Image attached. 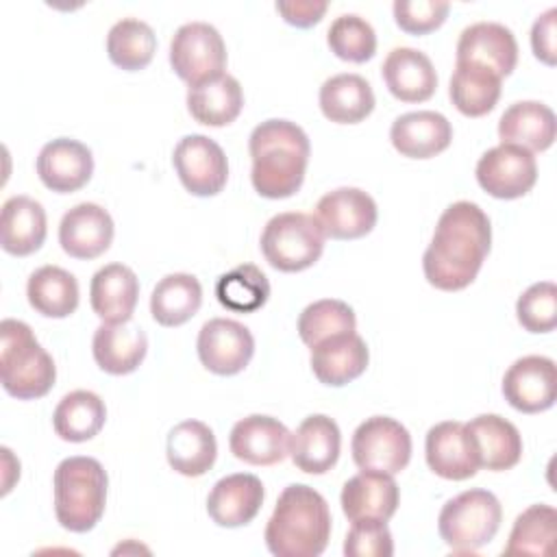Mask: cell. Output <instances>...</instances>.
Wrapping results in <instances>:
<instances>
[{
  "instance_id": "obj_38",
  "label": "cell",
  "mask_w": 557,
  "mask_h": 557,
  "mask_svg": "<svg viewBox=\"0 0 557 557\" xmlns=\"http://www.w3.org/2000/svg\"><path fill=\"white\" fill-rule=\"evenodd\" d=\"M157 50V37L150 24L137 17H122L109 28L107 54L113 65L137 72L144 70Z\"/></svg>"
},
{
  "instance_id": "obj_9",
  "label": "cell",
  "mask_w": 557,
  "mask_h": 557,
  "mask_svg": "<svg viewBox=\"0 0 557 557\" xmlns=\"http://www.w3.org/2000/svg\"><path fill=\"white\" fill-rule=\"evenodd\" d=\"M352 461L361 470L398 474L411 459L409 431L389 416L366 418L352 433Z\"/></svg>"
},
{
  "instance_id": "obj_23",
  "label": "cell",
  "mask_w": 557,
  "mask_h": 557,
  "mask_svg": "<svg viewBox=\"0 0 557 557\" xmlns=\"http://www.w3.org/2000/svg\"><path fill=\"white\" fill-rule=\"evenodd\" d=\"M479 468L503 472L513 468L522 457V437L513 422L498 413H481L466 422Z\"/></svg>"
},
{
  "instance_id": "obj_24",
  "label": "cell",
  "mask_w": 557,
  "mask_h": 557,
  "mask_svg": "<svg viewBox=\"0 0 557 557\" xmlns=\"http://www.w3.org/2000/svg\"><path fill=\"white\" fill-rule=\"evenodd\" d=\"M370 352L361 335L342 333L329 337L315 346H311V370L315 379L331 387H342L357 376H361L368 368Z\"/></svg>"
},
{
  "instance_id": "obj_35",
  "label": "cell",
  "mask_w": 557,
  "mask_h": 557,
  "mask_svg": "<svg viewBox=\"0 0 557 557\" xmlns=\"http://www.w3.org/2000/svg\"><path fill=\"white\" fill-rule=\"evenodd\" d=\"M202 305V285L194 274H165L152 289L150 313L161 326H181L191 320Z\"/></svg>"
},
{
  "instance_id": "obj_5",
  "label": "cell",
  "mask_w": 557,
  "mask_h": 557,
  "mask_svg": "<svg viewBox=\"0 0 557 557\" xmlns=\"http://www.w3.org/2000/svg\"><path fill=\"white\" fill-rule=\"evenodd\" d=\"M57 379V366L37 342L33 329L13 318L0 322V381L9 396L35 400L46 396Z\"/></svg>"
},
{
  "instance_id": "obj_1",
  "label": "cell",
  "mask_w": 557,
  "mask_h": 557,
  "mask_svg": "<svg viewBox=\"0 0 557 557\" xmlns=\"http://www.w3.org/2000/svg\"><path fill=\"white\" fill-rule=\"evenodd\" d=\"M492 246L487 213L470 200H457L440 215L431 244L422 255L426 281L442 292L468 287Z\"/></svg>"
},
{
  "instance_id": "obj_10",
  "label": "cell",
  "mask_w": 557,
  "mask_h": 557,
  "mask_svg": "<svg viewBox=\"0 0 557 557\" xmlns=\"http://www.w3.org/2000/svg\"><path fill=\"white\" fill-rule=\"evenodd\" d=\"M172 163L183 187L200 198L215 196L228 181V161L218 141L207 135H185L172 152Z\"/></svg>"
},
{
  "instance_id": "obj_3",
  "label": "cell",
  "mask_w": 557,
  "mask_h": 557,
  "mask_svg": "<svg viewBox=\"0 0 557 557\" xmlns=\"http://www.w3.org/2000/svg\"><path fill=\"white\" fill-rule=\"evenodd\" d=\"M265 546L276 557H318L331 537L326 498L305 483L287 485L265 524Z\"/></svg>"
},
{
  "instance_id": "obj_2",
  "label": "cell",
  "mask_w": 557,
  "mask_h": 557,
  "mask_svg": "<svg viewBox=\"0 0 557 557\" xmlns=\"http://www.w3.org/2000/svg\"><path fill=\"white\" fill-rule=\"evenodd\" d=\"M252 159L250 181L259 196L278 200L294 196L307 172L309 137L289 120H265L252 128L248 139Z\"/></svg>"
},
{
  "instance_id": "obj_32",
  "label": "cell",
  "mask_w": 557,
  "mask_h": 557,
  "mask_svg": "<svg viewBox=\"0 0 557 557\" xmlns=\"http://www.w3.org/2000/svg\"><path fill=\"white\" fill-rule=\"evenodd\" d=\"M244 107V91L235 76L220 74L187 89V111L205 126H226L237 120Z\"/></svg>"
},
{
  "instance_id": "obj_46",
  "label": "cell",
  "mask_w": 557,
  "mask_h": 557,
  "mask_svg": "<svg viewBox=\"0 0 557 557\" xmlns=\"http://www.w3.org/2000/svg\"><path fill=\"white\" fill-rule=\"evenodd\" d=\"M555 22H557V9H546L531 28V48L535 59H540L546 65L557 63V35H555Z\"/></svg>"
},
{
  "instance_id": "obj_43",
  "label": "cell",
  "mask_w": 557,
  "mask_h": 557,
  "mask_svg": "<svg viewBox=\"0 0 557 557\" xmlns=\"http://www.w3.org/2000/svg\"><path fill=\"white\" fill-rule=\"evenodd\" d=\"M516 315L529 333H550L557 326V287L553 281L533 283L516 302Z\"/></svg>"
},
{
  "instance_id": "obj_20",
  "label": "cell",
  "mask_w": 557,
  "mask_h": 557,
  "mask_svg": "<svg viewBox=\"0 0 557 557\" xmlns=\"http://www.w3.org/2000/svg\"><path fill=\"white\" fill-rule=\"evenodd\" d=\"M342 448V433L333 418L324 413L307 416L294 433H289V457L294 466L307 474L329 472Z\"/></svg>"
},
{
  "instance_id": "obj_41",
  "label": "cell",
  "mask_w": 557,
  "mask_h": 557,
  "mask_svg": "<svg viewBox=\"0 0 557 557\" xmlns=\"http://www.w3.org/2000/svg\"><path fill=\"white\" fill-rule=\"evenodd\" d=\"M357 329L355 311L337 298H322L307 305L298 315V335L311 348L329 337L352 333Z\"/></svg>"
},
{
  "instance_id": "obj_12",
  "label": "cell",
  "mask_w": 557,
  "mask_h": 557,
  "mask_svg": "<svg viewBox=\"0 0 557 557\" xmlns=\"http://www.w3.org/2000/svg\"><path fill=\"white\" fill-rule=\"evenodd\" d=\"M200 363L220 376L239 374L255 355V337L248 326L228 318L202 324L196 342Z\"/></svg>"
},
{
  "instance_id": "obj_36",
  "label": "cell",
  "mask_w": 557,
  "mask_h": 557,
  "mask_svg": "<svg viewBox=\"0 0 557 557\" xmlns=\"http://www.w3.org/2000/svg\"><path fill=\"white\" fill-rule=\"evenodd\" d=\"M107 420L104 400L89 389L65 394L52 413L54 433L65 442H87L100 433Z\"/></svg>"
},
{
  "instance_id": "obj_33",
  "label": "cell",
  "mask_w": 557,
  "mask_h": 557,
  "mask_svg": "<svg viewBox=\"0 0 557 557\" xmlns=\"http://www.w3.org/2000/svg\"><path fill=\"white\" fill-rule=\"evenodd\" d=\"M503 89V78L479 63L455 61V70L448 85V96L455 109L468 117H481L490 113Z\"/></svg>"
},
{
  "instance_id": "obj_6",
  "label": "cell",
  "mask_w": 557,
  "mask_h": 557,
  "mask_svg": "<svg viewBox=\"0 0 557 557\" xmlns=\"http://www.w3.org/2000/svg\"><path fill=\"white\" fill-rule=\"evenodd\" d=\"M500 520V500L492 492L474 487L446 500L437 516V531L453 553H474L494 540Z\"/></svg>"
},
{
  "instance_id": "obj_13",
  "label": "cell",
  "mask_w": 557,
  "mask_h": 557,
  "mask_svg": "<svg viewBox=\"0 0 557 557\" xmlns=\"http://www.w3.org/2000/svg\"><path fill=\"white\" fill-rule=\"evenodd\" d=\"M505 400L522 413H540L555 405L557 368L550 357L527 355L516 359L503 376Z\"/></svg>"
},
{
  "instance_id": "obj_19",
  "label": "cell",
  "mask_w": 557,
  "mask_h": 557,
  "mask_svg": "<svg viewBox=\"0 0 557 557\" xmlns=\"http://www.w3.org/2000/svg\"><path fill=\"white\" fill-rule=\"evenodd\" d=\"M263 483L250 472L222 476L207 496V513L218 527L237 529L255 520L263 505Z\"/></svg>"
},
{
  "instance_id": "obj_18",
  "label": "cell",
  "mask_w": 557,
  "mask_h": 557,
  "mask_svg": "<svg viewBox=\"0 0 557 557\" xmlns=\"http://www.w3.org/2000/svg\"><path fill=\"white\" fill-rule=\"evenodd\" d=\"M424 457L429 468L448 481H466L479 472V461L468 437L466 424L459 420L437 422L424 440Z\"/></svg>"
},
{
  "instance_id": "obj_44",
  "label": "cell",
  "mask_w": 557,
  "mask_h": 557,
  "mask_svg": "<svg viewBox=\"0 0 557 557\" xmlns=\"http://www.w3.org/2000/svg\"><path fill=\"white\" fill-rule=\"evenodd\" d=\"M348 557H392L394 540L385 520H355L344 540Z\"/></svg>"
},
{
  "instance_id": "obj_40",
  "label": "cell",
  "mask_w": 557,
  "mask_h": 557,
  "mask_svg": "<svg viewBox=\"0 0 557 557\" xmlns=\"http://www.w3.org/2000/svg\"><path fill=\"white\" fill-rule=\"evenodd\" d=\"M557 511L537 503L527 507L513 522L505 553L507 555H550L555 542Z\"/></svg>"
},
{
  "instance_id": "obj_42",
  "label": "cell",
  "mask_w": 557,
  "mask_h": 557,
  "mask_svg": "<svg viewBox=\"0 0 557 557\" xmlns=\"http://www.w3.org/2000/svg\"><path fill=\"white\" fill-rule=\"evenodd\" d=\"M326 44L337 59L366 63L376 52V33L366 17L357 13H344L331 22L326 30Z\"/></svg>"
},
{
  "instance_id": "obj_22",
  "label": "cell",
  "mask_w": 557,
  "mask_h": 557,
  "mask_svg": "<svg viewBox=\"0 0 557 557\" xmlns=\"http://www.w3.org/2000/svg\"><path fill=\"white\" fill-rule=\"evenodd\" d=\"M457 61L485 65L505 78L516 70L518 41L505 24L476 22L461 30L457 41Z\"/></svg>"
},
{
  "instance_id": "obj_47",
  "label": "cell",
  "mask_w": 557,
  "mask_h": 557,
  "mask_svg": "<svg viewBox=\"0 0 557 557\" xmlns=\"http://www.w3.org/2000/svg\"><path fill=\"white\" fill-rule=\"evenodd\" d=\"M274 7L287 24L298 26V28H309L324 17L329 2H324V0H281Z\"/></svg>"
},
{
  "instance_id": "obj_34",
  "label": "cell",
  "mask_w": 557,
  "mask_h": 557,
  "mask_svg": "<svg viewBox=\"0 0 557 557\" xmlns=\"http://www.w3.org/2000/svg\"><path fill=\"white\" fill-rule=\"evenodd\" d=\"M320 111L335 124H357L374 109V91L359 74H335L320 87Z\"/></svg>"
},
{
  "instance_id": "obj_4",
  "label": "cell",
  "mask_w": 557,
  "mask_h": 557,
  "mask_svg": "<svg viewBox=\"0 0 557 557\" xmlns=\"http://www.w3.org/2000/svg\"><path fill=\"white\" fill-rule=\"evenodd\" d=\"M107 472L94 457L76 455L63 459L52 476L54 516L72 533L91 531L104 513Z\"/></svg>"
},
{
  "instance_id": "obj_16",
  "label": "cell",
  "mask_w": 557,
  "mask_h": 557,
  "mask_svg": "<svg viewBox=\"0 0 557 557\" xmlns=\"http://www.w3.org/2000/svg\"><path fill=\"white\" fill-rule=\"evenodd\" d=\"M35 168L39 181L48 189L72 194L91 178L94 157L85 144L70 137H57L39 150Z\"/></svg>"
},
{
  "instance_id": "obj_25",
  "label": "cell",
  "mask_w": 557,
  "mask_h": 557,
  "mask_svg": "<svg viewBox=\"0 0 557 557\" xmlns=\"http://www.w3.org/2000/svg\"><path fill=\"white\" fill-rule=\"evenodd\" d=\"M148 350V337L139 324L102 322L91 339V352L100 370L122 376L135 372Z\"/></svg>"
},
{
  "instance_id": "obj_14",
  "label": "cell",
  "mask_w": 557,
  "mask_h": 557,
  "mask_svg": "<svg viewBox=\"0 0 557 557\" xmlns=\"http://www.w3.org/2000/svg\"><path fill=\"white\" fill-rule=\"evenodd\" d=\"M374 198L359 187H337L315 205V220L331 239H359L376 224Z\"/></svg>"
},
{
  "instance_id": "obj_8",
  "label": "cell",
  "mask_w": 557,
  "mask_h": 557,
  "mask_svg": "<svg viewBox=\"0 0 557 557\" xmlns=\"http://www.w3.org/2000/svg\"><path fill=\"white\" fill-rule=\"evenodd\" d=\"M170 65L189 87L224 74L226 46L215 26L187 22L170 41Z\"/></svg>"
},
{
  "instance_id": "obj_21",
  "label": "cell",
  "mask_w": 557,
  "mask_h": 557,
  "mask_svg": "<svg viewBox=\"0 0 557 557\" xmlns=\"http://www.w3.org/2000/svg\"><path fill=\"white\" fill-rule=\"evenodd\" d=\"M400 492L392 474L379 470H361L342 487V511L355 520H389L398 509Z\"/></svg>"
},
{
  "instance_id": "obj_39",
  "label": "cell",
  "mask_w": 557,
  "mask_h": 557,
  "mask_svg": "<svg viewBox=\"0 0 557 557\" xmlns=\"http://www.w3.org/2000/svg\"><path fill=\"white\" fill-rule=\"evenodd\" d=\"M215 298L235 313H252L270 298V281L255 263H239L215 283Z\"/></svg>"
},
{
  "instance_id": "obj_28",
  "label": "cell",
  "mask_w": 557,
  "mask_h": 557,
  "mask_svg": "<svg viewBox=\"0 0 557 557\" xmlns=\"http://www.w3.org/2000/svg\"><path fill=\"white\" fill-rule=\"evenodd\" d=\"M139 298L137 274L124 263L100 268L89 283V302L102 322H128Z\"/></svg>"
},
{
  "instance_id": "obj_26",
  "label": "cell",
  "mask_w": 557,
  "mask_h": 557,
  "mask_svg": "<svg viewBox=\"0 0 557 557\" xmlns=\"http://www.w3.org/2000/svg\"><path fill=\"white\" fill-rule=\"evenodd\" d=\"M389 94L400 102H424L437 89V74L431 59L416 48H394L381 67Z\"/></svg>"
},
{
  "instance_id": "obj_11",
  "label": "cell",
  "mask_w": 557,
  "mask_h": 557,
  "mask_svg": "<svg viewBox=\"0 0 557 557\" xmlns=\"http://www.w3.org/2000/svg\"><path fill=\"white\" fill-rule=\"evenodd\" d=\"M476 181L494 198H522L537 181L535 157L522 146L498 144L481 154L476 163Z\"/></svg>"
},
{
  "instance_id": "obj_7",
  "label": "cell",
  "mask_w": 557,
  "mask_h": 557,
  "mask_svg": "<svg viewBox=\"0 0 557 557\" xmlns=\"http://www.w3.org/2000/svg\"><path fill=\"white\" fill-rule=\"evenodd\" d=\"M324 237L326 235L315 215L285 211L270 218L263 226L261 252L274 270L300 272L320 259Z\"/></svg>"
},
{
  "instance_id": "obj_30",
  "label": "cell",
  "mask_w": 557,
  "mask_h": 557,
  "mask_svg": "<svg viewBox=\"0 0 557 557\" xmlns=\"http://www.w3.org/2000/svg\"><path fill=\"white\" fill-rule=\"evenodd\" d=\"M500 144L522 146L529 152L548 150L555 141V113L537 100H520L505 109L498 120Z\"/></svg>"
},
{
  "instance_id": "obj_45",
  "label": "cell",
  "mask_w": 557,
  "mask_h": 557,
  "mask_svg": "<svg viewBox=\"0 0 557 557\" xmlns=\"http://www.w3.org/2000/svg\"><path fill=\"white\" fill-rule=\"evenodd\" d=\"M450 11L444 0H396L394 20L409 35H426L440 28Z\"/></svg>"
},
{
  "instance_id": "obj_29",
  "label": "cell",
  "mask_w": 557,
  "mask_h": 557,
  "mask_svg": "<svg viewBox=\"0 0 557 557\" xmlns=\"http://www.w3.org/2000/svg\"><path fill=\"white\" fill-rule=\"evenodd\" d=\"M46 211L30 196H11L0 213V246L13 257H28L46 239Z\"/></svg>"
},
{
  "instance_id": "obj_15",
  "label": "cell",
  "mask_w": 557,
  "mask_h": 557,
  "mask_svg": "<svg viewBox=\"0 0 557 557\" xmlns=\"http://www.w3.org/2000/svg\"><path fill=\"white\" fill-rule=\"evenodd\" d=\"M228 446L239 461L250 466H274L289 455V431L272 416L252 413L233 424Z\"/></svg>"
},
{
  "instance_id": "obj_37",
  "label": "cell",
  "mask_w": 557,
  "mask_h": 557,
  "mask_svg": "<svg viewBox=\"0 0 557 557\" xmlns=\"http://www.w3.org/2000/svg\"><path fill=\"white\" fill-rule=\"evenodd\" d=\"M30 307L46 318H67L78 307L76 276L59 265L37 268L26 283Z\"/></svg>"
},
{
  "instance_id": "obj_17",
  "label": "cell",
  "mask_w": 557,
  "mask_h": 557,
  "mask_svg": "<svg viewBox=\"0 0 557 557\" xmlns=\"http://www.w3.org/2000/svg\"><path fill=\"white\" fill-rule=\"evenodd\" d=\"M113 242V220L96 202H78L67 209L59 224V244L74 259H96Z\"/></svg>"
},
{
  "instance_id": "obj_27",
  "label": "cell",
  "mask_w": 557,
  "mask_h": 557,
  "mask_svg": "<svg viewBox=\"0 0 557 557\" xmlns=\"http://www.w3.org/2000/svg\"><path fill=\"white\" fill-rule=\"evenodd\" d=\"M389 139L403 157L431 159L450 146L453 126L437 111H411L394 120Z\"/></svg>"
},
{
  "instance_id": "obj_31",
  "label": "cell",
  "mask_w": 557,
  "mask_h": 557,
  "mask_svg": "<svg viewBox=\"0 0 557 557\" xmlns=\"http://www.w3.org/2000/svg\"><path fill=\"white\" fill-rule=\"evenodd\" d=\"M168 463L183 476H202L218 457L213 431L200 420H183L168 433Z\"/></svg>"
}]
</instances>
